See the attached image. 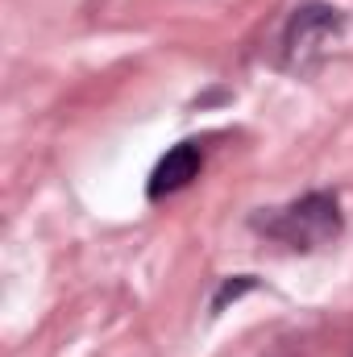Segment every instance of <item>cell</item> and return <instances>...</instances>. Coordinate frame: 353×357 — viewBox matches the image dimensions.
<instances>
[{
	"label": "cell",
	"mask_w": 353,
	"mask_h": 357,
	"mask_svg": "<svg viewBox=\"0 0 353 357\" xmlns=\"http://www.w3.org/2000/svg\"><path fill=\"white\" fill-rule=\"evenodd\" d=\"M250 225L266 237L283 241L287 250H303V254L320 250V245H333L345 229L341 204H337L333 191H308V195H299L283 208H270V212L262 208Z\"/></svg>",
	"instance_id": "6da1fadb"
},
{
	"label": "cell",
	"mask_w": 353,
	"mask_h": 357,
	"mask_svg": "<svg viewBox=\"0 0 353 357\" xmlns=\"http://www.w3.org/2000/svg\"><path fill=\"white\" fill-rule=\"evenodd\" d=\"M341 25H345V17H341V8H333V4H303V8H295L291 21H287V33H283L287 63L303 67L308 54H320V50L341 33Z\"/></svg>",
	"instance_id": "7a4b0ae2"
},
{
	"label": "cell",
	"mask_w": 353,
	"mask_h": 357,
	"mask_svg": "<svg viewBox=\"0 0 353 357\" xmlns=\"http://www.w3.org/2000/svg\"><path fill=\"white\" fill-rule=\"evenodd\" d=\"M200 171H204V142L187 137V142L171 146V150L158 158V167L150 171L146 199H150V204H158V199L175 195V191H183V187H191V178H200Z\"/></svg>",
	"instance_id": "3957f363"
},
{
	"label": "cell",
	"mask_w": 353,
	"mask_h": 357,
	"mask_svg": "<svg viewBox=\"0 0 353 357\" xmlns=\"http://www.w3.org/2000/svg\"><path fill=\"white\" fill-rule=\"evenodd\" d=\"M246 291H254V278H250V274H237V282H233V278L220 282V291H216V299H212V312H220L229 299H237V295H246Z\"/></svg>",
	"instance_id": "277c9868"
}]
</instances>
